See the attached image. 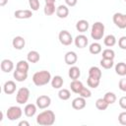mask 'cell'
I'll return each mask as SVG.
<instances>
[{
  "mask_svg": "<svg viewBox=\"0 0 126 126\" xmlns=\"http://www.w3.org/2000/svg\"><path fill=\"white\" fill-rule=\"evenodd\" d=\"M51 74L49 71L46 70H41V71H37L33 74L32 76V83L36 86V87H42L47 85L50 81H51Z\"/></svg>",
  "mask_w": 126,
  "mask_h": 126,
  "instance_id": "1",
  "label": "cell"
},
{
  "mask_svg": "<svg viewBox=\"0 0 126 126\" xmlns=\"http://www.w3.org/2000/svg\"><path fill=\"white\" fill-rule=\"evenodd\" d=\"M55 122V113L52 110H44L37 114L36 123L41 126H51Z\"/></svg>",
  "mask_w": 126,
  "mask_h": 126,
  "instance_id": "2",
  "label": "cell"
},
{
  "mask_svg": "<svg viewBox=\"0 0 126 126\" xmlns=\"http://www.w3.org/2000/svg\"><path fill=\"white\" fill-rule=\"evenodd\" d=\"M104 35V25L101 22H95L92 26L91 36L94 40H99Z\"/></svg>",
  "mask_w": 126,
  "mask_h": 126,
  "instance_id": "3",
  "label": "cell"
},
{
  "mask_svg": "<svg viewBox=\"0 0 126 126\" xmlns=\"http://www.w3.org/2000/svg\"><path fill=\"white\" fill-rule=\"evenodd\" d=\"M22 114H23V110L20 106H16V105H13V106H10L8 109H7V112H6V115H7V118L11 121H15V120H18L22 117Z\"/></svg>",
  "mask_w": 126,
  "mask_h": 126,
  "instance_id": "4",
  "label": "cell"
},
{
  "mask_svg": "<svg viewBox=\"0 0 126 126\" xmlns=\"http://www.w3.org/2000/svg\"><path fill=\"white\" fill-rule=\"evenodd\" d=\"M30 97V90L26 87H22L18 90L16 94V101L19 104H25L29 100Z\"/></svg>",
  "mask_w": 126,
  "mask_h": 126,
  "instance_id": "5",
  "label": "cell"
},
{
  "mask_svg": "<svg viewBox=\"0 0 126 126\" xmlns=\"http://www.w3.org/2000/svg\"><path fill=\"white\" fill-rule=\"evenodd\" d=\"M58 39H59L60 43L63 44V45H65V46L70 45V44L74 41V39H73V37H72V34H71L68 31H66V30H62V31L59 32V34H58Z\"/></svg>",
  "mask_w": 126,
  "mask_h": 126,
  "instance_id": "6",
  "label": "cell"
},
{
  "mask_svg": "<svg viewBox=\"0 0 126 126\" xmlns=\"http://www.w3.org/2000/svg\"><path fill=\"white\" fill-rule=\"evenodd\" d=\"M112 21L115 26L119 29H126V14L115 13L112 17Z\"/></svg>",
  "mask_w": 126,
  "mask_h": 126,
  "instance_id": "7",
  "label": "cell"
},
{
  "mask_svg": "<svg viewBox=\"0 0 126 126\" xmlns=\"http://www.w3.org/2000/svg\"><path fill=\"white\" fill-rule=\"evenodd\" d=\"M35 104H36V106L39 109H45V108H47L51 104V98H50V96L45 95V94L39 95L36 98Z\"/></svg>",
  "mask_w": 126,
  "mask_h": 126,
  "instance_id": "8",
  "label": "cell"
},
{
  "mask_svg": "<svg viewBox=\"0 0 126 126\" xmlns=\"http://www.w3.org/2000/svg\"><path fill=\"white\" fill-rule=\"evenodd\" d=\"M87 105V102H86V98L83 97V96H78L76 98H74L72 100V107L76 110H81L83 108H85Z\"/></svg>",
  "mask_w": 126,
  "mask_h": 126,
  "instance_id": "9",
  "label": "cell"
},
{
  "mask_svg": "<svg viewBox=\"0 0 126 126\" xmlns=\"http://www.w3.org/2000/svg\"><path fill=\"white\" fill-rule=\"evenodd\" d=\"M74 43L78 48H85L89 43V39L85 34H79L75 37Z\"/></svg>",
  "mask_w": 126,
  "mask_h": 126,
  "instance_id": "10",
  "label": "cell"
},
{
  "mask_svg": "<svg viewBox=\"0 0 126 126\" xmlns=\"http://www.w3.org/2000/svg\"><path fill=\"white\" fill-rule=\"evenodd\" d=\"M14 16H15V18L20 19V20L30 19L32 16V10H28V9H25V10H16L15 13H14Z\"/></svg>",
  "mask_w": 126,
  "mask_h": 126,
  "instance_id": "11",
  "label": "cell"
},
{
  "mask_svg": "<svg viewBox=\"0 0 126 126\" xmlns=\"http://www.w3.org/2000/svg\"><path fill=\"white\" fill-rule=\"evenodd\" d=\"M77 60H78V55H77V53L74 52V51H68V52L65 54V56H64V61H65V63H66L67 65H70V66L74 65V64L77 62Z\"/></svg>",
  "mask_w": 126,
  "mask_h": 126,
  "instance_id": "12",
  "label": "cell"
},
{
  "mask_svg": "<svg viewBox=\"0 0 126 126\" xmlns=\"http://www.w3.org/2000/svg\"><path fill=\"white\" fill-rule=\"evenodd\" d=\"M25 44H26L25 38H24L23 36H20V35L15 36V37L13 38V40H12V45H13V47H14L15 49H17V50L23 49V48L25 47Z\"/></svg>",
  "mask_w": 126,
  "mask_h": 126,
  "instance_id": "13",
  "label": "cell"
},
{
  "mask_svg": "<svg viewBox=\"0 0 126 126\" xmlns=\"http://www.w3.org/2000/svg\"><path fill=\"white\" fill-rule=\"evenodd\" d=\"M16 89H17V86L14 81H7V82H5V84L3 86V92L6 94H14L16 92Z\"/></svg>",
  "mask_w": 126,
  "mask_h": 126,
  "instance_id": "14",
  "label": "cell"
},
{
  "mask_svg": "<svg viewBox=\"0 0 126 126\" xmlns=\"http://www.w3.org/2000/svg\"><path fill=\"white\" fill-rule=\"evenodd\" d=\"M56 15L60 19H65L69 15V8L66 5H59L56 8Z\"/></svg>",
  "mask_w": 126,
  "mask_h": 126,
  "instance_id": "15",
  "label": "cell"
},
{
  "mask_svg": "<svg viewBox=\"0 0 126 126\" xmlns=\"http://www.w3.org/2000/svg\"><path fill=\"white\" fill-rule=\"evenodd\" d=\"M14 69V63L10 59H3L1 61V70L4 73H9Z\"/></svg>",
  "mask_w": 126,
  "mask_h": 126,
  "instance_id": "16",
  "label": "cell"
},
{
  "mask_svg": "<svg viewBox=\"0 0 126 126\" xmlns=\"http://www.w3.org/2000/svg\"><path fill=\"white\" fill-rule=\"evenodd\" d=\"M36 104L33 103H28L24 108V113L27 117H32L36 113Z\"/></svg>",
  "mask_w": 126,
  "mask_h": 126,
  "instance_id": "17",
  "label": "cell"
},
{
  "mask_svg": "<svg viewBox=\"0 0 126 126\" xmlns=\"http://www.w3.org/2000/svg\"><path fill=\"white\" fill-rule=\"evenodd\" d=\"M50 83H51V87H52L53 89L60 90V89L62 88L63 84H64V80H63V78H62L61 76L57 75V76H54V77L51 79Z\"/></svg>",
  "mask_w": 126,
  "mask_h": 126,
  "instance_id": "18",
  "label": "cell"
},
{
  "mask_svg": "<svg viewBox=\"0 0 126 126\" xmlns=\"http://www.w3.org/2000/svg\"><path fill=\"white\" fill-rule=\"evenodd\" d=\"M68 76L70 77V79L72 80H78L81 76V71H80V68L77 67V66H74L72 65L70 67V69L68 70Z\"/></svg>",
  "mask_w": 126,
  "mask_h": 126,
  "instance_id": "19",
  "label": "cell"
},
{
  "mask_svg": "<svg viewBox=\"0 0 126 126\" xmlns=\"http://www.w3.org/2000/svg\"><path fill=\"white\" fill-rule=\"evenodd\" d=\"M83 88H84V85H83V83H82L81 81H79V80H72V82L70 83V89H71V91H72L73 93L77 94L80 93V91H81Z\"/></svg>",
  "mask_w": 126,
  "mask_h": 126,
  "instance_id": "20",
  "label": "cell"
},
{
  "mask_svg": "<svg viewBox=\"0 0 126 126\" xmlns=\"http://www.w3.org/2000/svg\"><path fill=\"white\" fill-rule=\"evenodd\" d=\"M89 22L87 20H79L76 23V30L80 32H85L89 29Z\"/></svg>",
  "mask_w": 126,
  "mask_h": 126,
  "instance_id": "21",
  "label": "cell"
},
{
  "mask_svg": "<svg viewBox=\"0 0 126 126\" xmlns=\"http://www.w3.org/2000/svg\"><path fill=\"white\" fill-rule=\"evenodd\" d=\"M40 59V55L37 51L35 50H32L28 53L27 55V60L30 62V63H37Z\"/></svg>",
  "mask_w": 126,
  "mask_h": 126,
  "instance_id": "22",
  "label": "cell"
},
{
  "mask_svg": "<svg viewBox=\"0 0 126 126\" xmlns=\"http://www.w3.org/2000/svg\"><path fill=\"white\" fill-rule=\"evenodd\" d=\"M13 77L17 82H25L28 78V73L27 72H22L19 70H15L13 73Z\"/></svg>",
  "mask_w": 126,
  "mask_h": 126,
  "instance_id": "23",
  "label": "cell"
},
{
  "mask_svg": "<svg viewBox=\"0 0 126 126\" xmlns=\"http://www.w3.org/2000/svg\"><path fill=\"white\" fill-rule=\"evenodd\" d=\"M29 61L27 60H20L17 64H16V69L19 70V71H22V72H27L29 71L30 69V65H29Z\"/></svg>",
  "mask_w": 126,
  "mask_h": 126,
  "instance_id": "24",
  "label": "cell"
},
{
  "mask_svg": "<svg viewBox=\"0 0 126 126\" xmlns=\"http://www.w3.org/2000/svg\"><path fill=\"white\" fill-rule=\"evenodd\" d=\"M115 72L117 75L123 77L126 76V63L124 62H119L115 65Z\"/></svg>",
  "mask_w": 126,
  "mask_h": 126,
  "instance_id": "25",
  "label": "cell"
},
{
  "mask_svg": "<svg viewBox=\"0 0 126 126\" xmlns=\"http://www.w3.org/2000/svg\"><path fill=\"white\" fill-rule=\"evenodd\" d=\"M101 70L96 67V66H93L89 69V76L90 77H94V78H96V79H100L101 78Z\"/></svg>",
  "mask_w": 126,
  "mask_h": 126,
  "instance_id": "26",
  "label": "cell"
},
{
  "mask_svg": "<svg viewBox=\"0 0 126 126\" xmlns=\"http://www.w3.org/2000/svg\"><path fill=\"white\" fill-rule=\"evenodd\" d=\"M102 48H101V45L98 43V42H93L90 47H89V51L91 54H94V55H96V54H99L101 52Z\"/></svg>",
  "mask_w": 126,
  "mask_h": 126,
  "instance_id": "27",
  "label": "cell"
},
{
  "mask_svg": "<svg viewBox=\"0 0 126 126\" xmlns=\"http://www.w3.org/2000/svg\"><path fill=\"white\" fill-rule=\"evenodd\" d=\"M103 43L107 47H112L116 43V37L113 34H107L103 39Z\"/></svg>",
  "mask_w": 126,
  "mask_h": 126,
  "instance_id": "28",
  "label": "cell"
},
{
  "mask_svg": "<svg viewBox=\"0 0 126 126\" xmlns=\"http://www.w3.org/2000/svg\"><path fill=\"white\" fill-rule=\"evenodd\" d=\"M99 83H100V79H96V78H94V77H90L87 79V84L90 88L92 89H96L98 86H99Z\"/></svg>",
  "mask_w": 126,
  "mask_h": 126,
  "instance_id": "29",
  "label": "cell"
},
{
  "mask_svg": "<svg viewBox=\"0 0 126 126\" xmlns=\"http://www.w3.org/2000/svg\"><path fill=\"white\" fill-rule=\"evenodd\" d=\"M108 103L105 101V99L103 97H100V98H97L96 101H95V107L98 109V110H105L107 107H108Z\"/></svg>",
  "mask_w": 126,
  "mask_h": 126,
  "instance_id": "30",
  "label": "cell"
},
{
  "mask_svg": "<svg viewBox=\"0 0 126 126\" xmlns=\"http://www.w3.org/2000/svg\"><path fill=\"white\" fill-rule=\"evenodd\" d=\"M58 96L61 100H68L71 96V93L67 89H60L58 92Z\"/></svg>",
  "mask_w": 126,
  "mask_h": 126,
  "instance_id": "31",
  "label": "cell"
},
{
  "mask_svg": "<svg viewBox=\"0 0 126 126\" xmlns=\"http://www.w3.org/2000/svg\"><path fill=\"white\" fill-rule=\"evenodd\" d=\"M103 98L105 99V101L108 104H113L116 101V94L112 92H107V93H105Z\"/></svg>",
  "mask_w": 126,
  "mask_h": 126,
  "instance_id": "32",
  "label": "cell"
},
{
  "mask_svg": "<svg viewBox=\"0 0 126 126\" xmlns=\"http://www.w3.org/2000/svg\"><path fill=\"white\" fill-rule=\"evenodd\" d=\"M43 12L46 16H51L56 12V8H55V4H45L44 8H43Z\"/></svg>",
  "mask_w": 126,
  "mask_h": 126,
  "instance_id": "33",
  "label": "cell"
},
{
  "mask_svg": "<svg viewBox=\"0 0 126 126\" xmlns=\"http://www.w3.org/2000/svg\"><path fill=\"white\" fill-rule=\"evenodd\" d=\"M100 66L104 69H111L114 65V62L112 59H106V58H101L100 62H99Z\"/></svg>",
  "mask_w": 126,
  "mask_h": 126,
  "instance_id": "34",
  "label": "cell"
},
{
  "mask_svg": "<svg viewBox=\"0 0 126 126\" xmlns=\"http://www.w3.org/2000/svg\"><path fill=\"white\" fill-rule=\"evenodd\" d=\"M101 55H102V58L112 59V60H113L114 57H115V52H114V50H112L111 48H106V49H104V50L102 51Z\"/></svg>",
  "mask_w": 126,
  "mask_h": 126,
  "instance_id": "35",
  "label": "cell"
},
{
  "mask_svg": "<svg viewBox=\"0 0 126 126\" xmlns=\"http://www.w3.org/2000/svg\"><path fill=\"white\" fill-rule=\"evenodd\" d=\"M29 5L32 11H37L39 9L40 3H39V0H29Z\"/></svg>",
  "mask_w": 126,
  "mask_h": 126,
  "instance_id": "36",
  "label": "cell"
},
{
  "mask_svg": "<svg viewBox=\"0 0 126 126\" xmlns=\"http://www.w3.org/2000/svg\"><path fill=\"white\" fill-rule=\"evenodd\" d=\"M80 96H83V97H85V98H89V97H91V95H92V93H91V91L88 89V88H86V87H84L81 91H80V93L78 94Z\"/></svg>",
  "mask_w": 126,
  "mask_h": 126,
  "instance_id": "37",
  "label": "cell"
},
{
  "mask_svg": "<svg viewBox=\"0 0 126 126\" xmlns=\"http://www.w3.org/2000/svg\"><path fill=\"white\" fill-rule=\"evenodd\" d=\"M118 121L121 125H126V111L120 112L118 115Z\"/></svg>",
  "mask_w": 126,
  "mask_h": 126,
  "instance_id": "38",
  "label": "cell"
},
{
  "mask_svg": "<svg viewBox=\"0 0 126 126\" xmlns=\"http://www.w3.org/2000/svg\"><path fill=\"white\" fill-rule=\"evenodd\" d=\"M118 45L121 49H124L126 50V36H121L119 39H118Z\"/></svg>",
  "mask_w": 126,
  "mask_h": 126,
  "instance_id": "39",
  "label": "cell"
},
{
  "mask_svg": "<svg viewBox=\"0 0 126 126\" xmlns=\"http://www.w3.org/2000/svg\"><path fill=\"white\" fill-rule=\"evenodd\" d=\"M118 87L122 92H126V78H122L119 80Z\"/></svg>",
  "mask_w": 126,
  "mask_h": 126,
  "instance_id": "40",
  "label": "cell"
},
{
  "mask_svg": "<svg viewBox=\"0 0 126 126\" xmlns=\"http://www.w3.org/2000/svg\"><path fill=\"white\" fill-rule=\"evenodd\" d=\"M118 103H119V105H120V107H121L122 109H125V110H126V95L121 96V97L119 98Z\"/></svg>",
  "mask_w": 126,
  "mask_h": 126,
  "instance_id": "41",
  "label": "cell"
},
{
  "mask_svg": "<svg viewBox=\"0 0 126 126\" xmlns=\"http://www.w3.org/2000/svg\"><path fill=\"white\" fill-rule=\"evenodd\" d=\"M77 2H78V0H65L66 5L69 6V7H74V6H76Z\"/></svg>",
  "mask_w": 126,
  "mask_h": 126,
  "instance_id": "42",
  "label": "cell"
},
{
  "mask_svg": "<svg viewBox=\"0 0 126 126\" xmlns=\"http://www.w3.org/2000/svg\"><path fill=\"white\" fill-rule=\"evenodd\" d=\"M19 126H30V123L26 120H23V121L19 122Z\"/></svg>",
  "mask_w": 126,
  "mask_h": 126,
  "instance_id": "43",
  "label": "cell"
},
{
  "mask_svg": "<svg viewBox=\"0 0 126 126\" xmlns=\"http://www.w3.org/2000/svg\"><path fill=\"white\" fill-rule=\"evenodd\" d=\"M8 3V0H0V6L3 7Z\"/></svg>",
  "mask_w": 126,
  "mask_h": 126,
  "instance_id": "44",
  "label": "cell"
},
{
  "mask_svg": "<svg viewBox=\"0 0 126 126\" xmlns=\"http://www.w3.org/2000/svg\"><path fill=\"white\" fill-rule=\"evenodd\" d=\"M56 0H45V4H55Z\"/></svg>",
  "mask_w": 126,
  "mask_h": 126,
  "instance_id": "45",
  "label": "cell"
},
{
  "mask_svg": "<svg viewBox=\"0 0 126 126\" xmlns=\"http://www.w3.org/2000/svg\"><path fill=\"white\" fill-rule=\"evenodd\" d=\"M3 119V112H0V121H2Z\"/></svg>",
  "mask_w": 126,
  "mask_h": 126,
  "instance_id": "46",
  "label": "cell"
},
{
  "mask_svg": "<svg viewBox=\"0 0 126 126\" xmlns=\"http://www.w3.org/2000/svg\"><path fill=\"white\" fill-rule=\"evenodd\" d=\"M124 1H125V2H126V0H124Z\"/></svg>",
  "mask_w": 126,
  "mask_h": 126,
  "instance_id": "47",
  "label": "cell"
}]
</instances>
